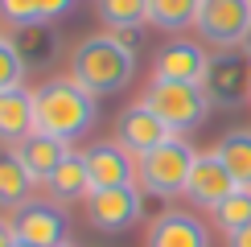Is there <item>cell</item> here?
Listing matches in <instances>:
<instances>
[{
	"instance_id": "cell-1",
	"label": "cell",
	"mask_w": 251,
	"mask_h": 247,
	"mask_svg": "<svg viewBox=\"0 0 251 247\" xmlns=\"http://www.w3.org/2000/svg\"><path fill=\"white\" fill-rule=\"evenodd\" d=\"M95 95L82 91L75 78H50L33 91V128L41 136L75 144L95 128Z\"/></svg>"
},
{
	"instance_id": "cell-2",
	"label": "cell",
	"mask_w": 251,
	"mask_h": 247,
	"mask_svg": "<svg viewBox=\"0 0 251 247\" xmlns=\"http://www.w3.org/2000/svg\"><path fill=\"white\" fill-rule=\"evenodd\" d=\"M132 74H136V49L124 46L116 33L87 37L82 46H75V54H70V78H75L82 91H91L95 99L124 91L132 82Z\"/></svg>"
},
{
	"instance_id": "cell-3",
	"label": "cell",
	"mask_w": 251,
	"mask_h": 247,
	"mask_svg": "<svg viewBox=\"0 0 251 247\" xmlns=\"http://www.w3.org/2000/svg\"><path fill=\"white\" fill-rule=\"evenodd\" d=\"M194 144L185 136H169L165 144H156L152 152H144L140 165H136V177H140V190L152 194V198H177L185 194L190 185V173H194Z\"/></svg>"
},
{
	"instance_id": "cell-4",
	"label": "cell",
	"mask_w": 251,
	"mask_h": 247,
	"mask_svg": "<svg viewBox=\"0 0 251 247\" xmlns=\"http://www.w3.org/2000/svg\"><path fill=\"white\" fill-rule=\"evenodd\" d=\"M140 103H149L156 116L169 124L173 136L198 128V124L210 116V99H206V91L198 82H161V78H152Z\"/></svg>"
},
{
	"instance_id": "cell-5",
	"label": "cell",
	"mask_w": 251,
	"mask_h": 247,
	"mask_svg": "<svg viewBox=\"0 0 251 247\" xmlns=\"http://www.w3.org/2000/svg\"><path fill=\"white\" fill-rule=\"evenodd\" d=\"M251 29V0H202L198 8V33L218 49L243 46Z\"/></svg>"
},
{
	"instance_id": "cell-6",
	"label": "cell",
	"mask_w": 251,
	"mask_h": 247,
	"mask_svg": "<svg viewBox=\"0 0 251 247\" xmlns=\"http://www.w3.org/2000/svg\"><path fill=\"white\" fill-rule=\"evenodd\" d=\"M140 210H144V194L136 185H116V190L87 194V219H91V226H99L107 235H120L128 226H136Z\"/></svg>"
},
{
	"instance_id": "cell-7",
	"label": "cell",
	"mask_w": 251,
	"mask_h": 247,
	"mask_svg": "<svg viewBox=\"0 0 251 247\" xmlns=\"http://www.w3.org/2000/svg\"><path fill=\"white\" fill-rule=\"evenodd\" d=\"M202 91L210 99V107H235L243 95H251V66L231 49H218L206 66Z\"/></svg>"
},
{
	"instance_id": "cell-8",
	"label": "cell",
	"mask_w": 251,
	"mask_h": 247,
	"mask_svg": "<svg viewBox=\"0 0 251 247\" xmlns=\"http://www.w3.org/2000/svg\"><path fill=\"white\" fill-rule=\"evenodd\" d=\"M235 190H239V185L231 177V169L218 161V152H198L194 173H190V185H185V198H190L198 210H210L214 214Z\"/></svg>"
},
{
	"instance_id": "cell-9",
	"label": "cell",
	"mask_w": 251,
	"mask_h": 247,
	"mask_svg": "<svg viewBox=\"0 0 251 247\" xmlns=\"http://www.w3.org/2000/svg\"><path fill=\"white\" fill-rule=\"evenodd\" d=\"M169 136H173L169 124L156 116L149 103H132V107H124V111H120V120H116V144H124L132 157H144V152H152L156 144H165Z\"/></svg>"
},
{
	"instance_id": "cell-10",
	"label": "cell",
	"mask_w": 251,
	"mask_h": 247,
	"mask_svg": "<svg viewBox=\"0 0 251 247\" xmlns=\"http://www.w3.org/2000/svg\"><path fill=\"white\" fill-rule=\"evenodd\" d=\"M13 235L21 243H33V247H62L66 239V219L46 202H29L13 214Z\"/></svg>"
},
{
	"instance_id": "cell-11",
	"label": "cell",
	"mask_w": 251,
	"mask_h": 247,
	"mask_svg": "<svg viewBox=\"0 0 251 247\" xmlns=\"http://www.w3.org/2000/svg\"><path fill=\"white\" fill-rule=\"evenodd\" d=\"M144 247H210V231L185 210H165L149 222Z\"/></svg>"
},
{
	"instance_id": "cell-12",
	"label": "cell",
	"mask_w": 251,
	"mask_h": 247,
	"mask_svg": "<svg viewBox=\"0 0 251 247\" xmlns=\"http://www.w3.org/2000/svg\"><path fill=\"white\" fill-rule=\"evenodd\" d=\"M206 66H210V54L206 49H198L194 41H173V46H165L156 54L152 78H161V82H198L202 87Z\"/></svg>"
},
{
	"instance_id": "cell-13",
	"label": "cell",
	"mask_w": 251,
	"mask_h": 247,
	"mask_svg": "<svg viewBox=\"0 0 251 247\" xmlns=\"http://www.w3.org/2000/svg\"><path fill=\"white\" fill-rule=\"evenodd\" d=\"M87 169H91V194L95 190H116V185H132V177H136L132 152L124 144H116V140L95 144L87 152Z\"/></svg>"
},
{
	"instance_id": "cell-14",
	"label": "cell",
	"mask_w": 251,
	"mask_h": 247,
	"mask_svg": "<svg viewBox=\"0 0 251 247\" xmlns=\"http://www.w3.org/2000/svg\"><path fill=\"white\" fill-rule=\"evenodd\" d=\"M33 95L25 87L0 91V144H25L33 136Z\"/></svg>"
},
{
	"instance_id": "cell-15",
	"label": "cell",
	"mask_w": 251,
	"mask_h": 247,
	"mask_svg": "<svg viewBox=\"0 0 251 247\" xmlns=\"http://www.w3.org/2000/svg\"><path fill=\"white\" fill-rule=\"evenodd\" d=\"M54 202H78L91 194V169H87V152H66L58 161V169L46 177Z\"/></svg>"
},
{
	"instance_id": "cell-16",
	"label": "cell",
	"mask_w": 251,
	"mask_h": 247,
	"mask_svg": "<svg viewBox=\"0 0 251 247\" xmlns=\"http://www.w3.org/2000/svg\"><path fill=\"white\" fill-rule=\"evenodd\" d=\"M33 173L25 169V161L17 157V148H0V210H21L29 206L33 194Z\"/></svg>"
},
{
	"instance_id": "cell-17",
	"label": "cell",
	"mask_w": 251,
	"mask_h": 247,
	"mask_svg": "<svg viewBox=\"0 0 251 247\" xmlns=\"http://www.w3.org/2000/svg\"><path fill=\"white\" fill-rule=\"evenodd\" d=\"M70 152V144H62L54 136H41V132H33L25 144H17V157L25 161V169L33 173V181H46L50 173L58 169V161Z\"/></svg>"
},
{
	"instance_id": "cell-18",
	"label": "cell",
	"mask_w": 251,
	"mask_h": 247,
	"mask_svg": "<svg viewBox=\"0 0 251 247\" xmlns=\"http://www.w3.org/2000/svg\"><path fill=\"white\" fill-rule=\"evenodd\" d=\"M13 41L21 49V58H25V70H41V66H50V62L58 58V37H54V29H50V21L17 29Z\"/></svg>"
},
{
	"instance_id": "cell-19",
	"label": "cell",
	"mask_w": 251,
	"mask_h": 247,
	"mask_svg": "<svg viewBox=\"0 0 251 247\" xmlns=\"http://www.w3.org/2000/svg\"><path fill=\"white\" fill-rule=\"evenodd\" d=\"M218 161L231 169L235 185H243V190H251V128H231L223 140L214 144Z\"/></svg>"
},
{
	"instance_id": "cell-20",
	"label": "cell",
	"mask_w": 251,
	"mask_h": 247,
	"mask_svg": "<svg viewBox=\"0 0 251 247\" xmlns=\"http://www.w3.org/2000/svg\"><path fill=\"white\" fill-rule=\"evenodd\" d=\"M198 8L202 0H149V25L165 29V33H181V29L198 25Z\"/></svg>"
},
{
	"instance_id": "cell-21",
	"label": "cell",
	"mask_w": 251,
	"mask_h": 247,
	"mask_svg": "<svg viewBox=\"0 0 251 247\" xmlns=\"http://www.w3.org/2000/svg\"><path fill=\"white\" fill-rule=\"evenodd\" d=\"M95 8L111 29H140L149 21V0H95Z\"/></svg>"
},
{
	"instance_id": "cell-22",
	"label": "cell",
	"mask_w": 251,
	"mask_h": 247,
	"mask_svg": "<svg viewBox=\"0 0 251 247\" xmlns=\"http://www.w3.org/2000/svg\"><path fill=\"white\" fill-rule=\"evenodd\" d=\"M214 222L226 231V239H231V235H239L243 226H251V190H243V185H239L231 198L214 210Z\"/></svg>"
},
{
	"instance_id": "cell-23",
	"label": "cell",
	"mask_w": 251,
	"mask_h": 247,
	"mask_svg": "<svg viewBox=\"0 0 251 247\" xmlns=\"http://www.w3.org/2000/svg\"><path fill=\"white\" fill-rule=\"evenodd\" d=\"M25 78V58H21L13 37H0V91H13Z\"/></svg>"
},
{
	"instance_id": "cell-24",
	"label": "cell",
	"mask_w": 251,
	"mask_h": 247,
	"mask_svg": "<svg viewBox=\"0 0 251 247\" xmlns=\"http://www.w3.org/2000/svg\"><path fill=\"white\" fill-rule=\"evenodd\" d=\"M0 17L8 25L25 29V25H41V13H37V0H0Z\"/></svg>"
},
{
	"instance_id": "cell-25",
	"label": "cell",
	"mask_w": 251,
	"mask_h": 247,
	"mask_svg": "<svg viewBox=\"0 0 251 247\" xmlns=\"http://www.w3.org/2000/svg\"><path fill=\"white\" fill-rule=\"evenodd\" d=\"M70 8H75V0H37L41 21H58V17H66Z\"/></svg>"
},
{
	"instance_id": "cell-26",
	"label": "cell",
	"mask_w": 251,
	"mask_h": 247,
	"mask_svg": "<svg viewBox=\"0 0 251 247\" xmlns=\"http://www.w3.org/2000/svg\"><path fill=\"white\" fill-rule=\"evenodd\" d=\"M17 243V235H13V222H4L0 219V247H13Z\"/></svg>"
},
{
	"instance_id": "cell-27",
	"label": "cell",
	"mask_w": 251,
	"mask_h": 247,
	"mask_svg": "<svg viewBox=\"0 0 251 247\" xmlns=\"http://www.w3.org/2000/svg\"><path fill=\"white\" fill-rule=\"evenodd\" d=\"M231 247H251V226H243L239 235H231Z\"/></svg>"
},
{
	"instance_id": "cell-28",
	"label": "cell",
	"mask_w": 251,
	"mask_h": 247,
	"mask_svg": "<svg viewBox=\"0 0 251 247\" xmlns=\"http://www.w3.org/2000/svg\"><path fill=\"white\" fill-rule=\"evenodd\" d=\"M243 54L251 58V29H247V37H243Z\"/></svg>"
},
{
	"instance_id": "cell-29",
	"label": "cell",
	"mask_w": 251,
	"mask_h": 247,
	"mask_svg": "<svg viewBox=\"0 0 251 247\" xmlns=\"http://www.w3.org/2000/svg\"><path fill=\"white\" fill-rule=\"evenodd\" d=\"M13 247H33V243H21V239H17V243H13Z\"/></svg>"
},
{
	"instance_id": "cell-30",
	"label": "cell",
	"mask_w": 251,
	"mask_h": 247,
	"mask_svg": "<svg viewBox=\"0 0 251 247\" xmlns=\"http://www.w3.org/2000/svg\"><path fill=\"white\" fill-rule=\"evenodd\" d=\"M62 247H66V243H62Z\"/></svg>"
}]
</instances>
